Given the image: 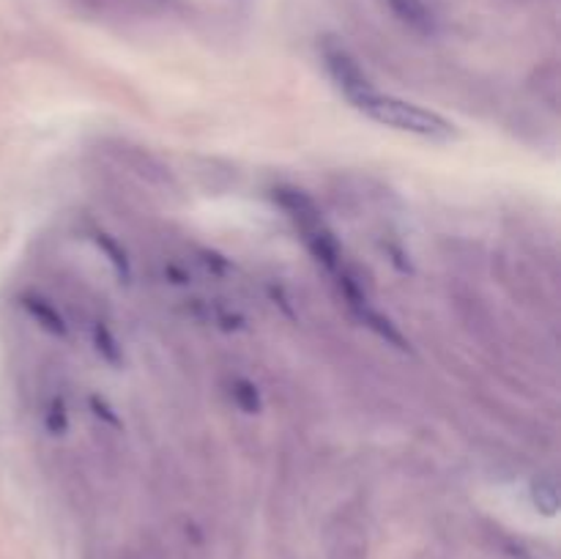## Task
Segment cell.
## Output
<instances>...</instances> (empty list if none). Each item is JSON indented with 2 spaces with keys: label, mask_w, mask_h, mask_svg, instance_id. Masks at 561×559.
Returning <instances> with one entry per match:
<instances>
[{
  "label": "cell",
  "mask_w": 561,
  "mask_h": 559,
  "mask_svg": "<svg viewBox=\"0 0 561 559\" xmlns=\"http://www.w3.org/2000/svg\"><path fill=\"white\" fill-rule=\"evenodd\" d=\"M274 201H277L279 208L288 214L296 233L301 236V241H305L310 255L318 261V266H323L329 274L337 277L345 269L343 247H340L337 236H334V230L327 225L323 214L318 212L316 201H312L307 192L296 190V186H279V190H274Z\"/></svg>",
  "instance_id": "cell-1"
},
{
  "label": "cell",
  "mask_w": 561,
  "mask_h": 559,
  "mask_svg": "<svg viewBox=\"0 0 561 559\" xmlns=\"http://www.w3.org/2000/svg\"><path fill=\"white\" fill-rule=\"evenodd\" d=\"M351 104L362 110L367 118L378 121L389 129L405 132V135L425 137V140H449V137H455V126L444 115L420 107L414 102H405L400 96H392V93L378 91V88H370Z\"/></svg>",
  "instance_id": "cell-2"
},
{
  "label": "cell",
  "mask_w": 561,
  "mask_h": 559,
  "mask_svg": "<svg viewBox=\"0 0 561 559\" xmlns=\"http://www.w3.org/2000/svg\"><path fill=\"white\" fill-rule=\"evenodd\" d=\"M321 58H323V66H327L329 77H332V82L337 85V91L343 93L348 102H354V99H359L362 93L376 88L370 77H367V71L362 69L359 60H356L354 55L348 53V47L340 44L337 38H323Z\"/></svg>",
  "instance_id": "cell-3"
},
{
  "label": "cell",
  "mask_w": 561,
  "mask_h": 559,
  "mask_svg": "<svg viewBox=\"0 0 561 559\" xmlns=\"http://www.w3.org/2000/svg\"><path fill=\"white\" fill-rule=\"evenodd\" d=\"M383 3H387V9L392 11L405 27H411V31L422 33V36L436 33L438 22L427 0H383Z\"/></svg>",
  "instance_id": "cell-4"
},
{
  "label": "cell",
  "mask_w": 561,
  "mask_h": 559,
  "mask_svg": "<svg viewBox=\"0 0 561 559\" xmlns=\"http://www.w3.org/2000/svg\"><path fill=\"white\" fill-rule=\"evenodd\" d=\"M22 307H25L27 316H31L44 332L55 334V338H66V332H69V329H66V318L60 316V310L53 301H47L44 296L36 294H25L22 296Z\"/></svg>",
  "instance_id": "cell-5"
},
{
  "label": "cell",
  "mask_w": 561,
  "mask_h": 559,
  "mask_svg": "<svg viewBox=\"0 0 561 559\" xmlns=\"http://www.w3.org/2000/svg\"><path fill=\"white\" fill-rule=\"evenodd\" d=\"M356 316H359L362 323H365V327H370L373 332L378 334V338L387 340L389 345H394V349H400V351L409 349V343H405V338H403V334H400V329L394 327V323L389 321V318L383 316V312L373 310L370 305H365V307H359V310H356Z\"/></svg>",
  "instance_id": "cell-6"
},
{
  "label": "cell",
  "mask_w": 561,
  "mask_h": 559,
  "mask_svg": "<svg viewBox=\"0 0 561 559\" xmlns=\"http://www.w3.org/2000/svg\"><path fill=\"white\" fill-rule=\"evenodd\" d=\"M329 559H367V543L351 526H343L337 537L329 543Z\"/></svg>",
  "instance_id": "cell-7"
},
{
  "label": "cell",
  "mask_w": 561,
  "mask_h": 559,
  "mask_svg": "<svg viewBox=\"0 0 561 559\" xmlns=\"http://www.w3.org/2000/svg\"><path fill=\"white\" fill-rule=\"evenodd\" d=\"M93 241H96V247L102 250V255L110 261V266L115 269V274L121 277V283H129L131 266H129V258H126L124 247H121L113 236L104 233V230H93Z\"/></svg>",
  "instance_id": "cell-8"
},
{
  "label": "cell",
  "mask_w": 561,
  "mask_h": 559,
  "mask_svg": "<svg viewBox=\"0 0 561 559\" xmlns=\"http://www.w3.org/2000/svg\"><path fill=\"white\" fill-rule=\"evenodd\" d=\"M93 345H96L99 356H102L104 362H110V365L118 367L121 365V345H118V338L113 334V329L107 327V323L99 321L96 327H93Z\"/></svg>",
  "instance_id": "cell-9"
},
{
  "label": "cell",
  "mask_w": 561,
  "mask_h": 559,
  "mask_svg": "<svg viewBox=\"0 0 561 559\" xmlns=\"http://www.w3.org/2000/svg\"><path fill=\"white\" fill-rule=\"evenodd\" d=\"M531 502L542 515L553 518L559 513V491L553 480H535L531 482Z\"/></svg>",
  "instance_id": "cell-10"
},
{
  "label": "cell",
  "mask_w": 561,
  "mask_h": 559,
  "mask_svg": "<svg viewBox=\"0 0 561 559\" xmlns=\"http://www.w3.org/2000/svg\"><path fill=\"white\" fill-rule=\"evenodd\" d=\"M233 398L236 403H239L244 411H250V414L261 409V395H257V387L252 381H247V378L233 381Z\"/></svg>",
  "instance_id": "cell-11"
},
{
  "label": "cell",
  "mask_w": 561,
  "mask_h": 559,
  "mask_svg": "<svg viewBox=\"0 0 561 559\" xmlns=\"http://www.w3.org/2000/svg\"><path fill=\"white\" fill-rule=\"evenodd\" d=\"M44 422H47V431L53 433V436H60V433H66V427H69V411H66L64 400L53 398V403H49Z\"/></svg>",
  "instance_id": "cell-12"
},
{
  "label": "cell",
  "mask_w": 561,
  "mask_h": 559,
  "mask_svg": "<svg viewBox=\"0 0 561 559\" xmlns=\"http://www.w3.org/2000/svg\"><path fill=\"white\" fill-rule=\"evenodd\" d=\"M91 406H93V411H96L99 420H104V422H107V425H113V427H121L118 414H115V411L110 409L107 400L99 398V395H93V398H91Z\"/></svg>",
  "instance_id": "cell-13"
}]
</instances>
